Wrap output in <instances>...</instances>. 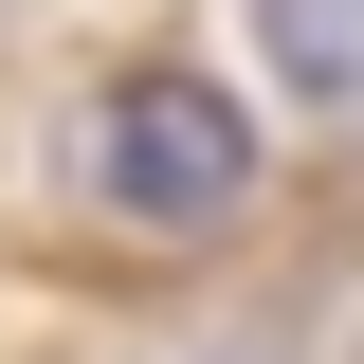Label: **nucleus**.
I'll return each instance as SVG.
<instances>
[{
    "instance_id": "nucleus-1",
    "label": "nucleus",
    "mask_w": 364,
    "mask_h": 364,
    "mask_svg": "<svg viewBox=\"0 0 364 364\" xmlns=\"http://www.w3.org/2000/svg\"><path fill=\"white\" fill-rule=\"evenodd\" d=\"M237 182H255V128H237L200 73H128L109 91V200H128V219L200 237V219H237Z\"/></svg>"
},
{
    "instance_id": "nucleus-2",
    "label": "nucleus",
    "mask_w": 364,
    "mask_h": 364,
    "mask_svg": "<svg viewBox=\"0 0 364 364\" xmlns=\"http://www.w3.org/2000/svg\"><path fill=\"white\" fill-rule=\"evenodd\" d=\"M273 73H291V109H364V0H255Z\"/></svg>"
}]
</instances>
